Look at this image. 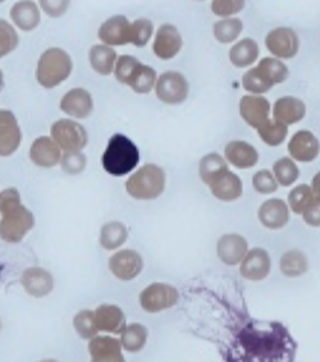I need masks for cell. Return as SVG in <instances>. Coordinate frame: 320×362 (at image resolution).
Returning a JSON list of instances; mask_svg holds the SVG:
<instances>
[{
    "instance_id": "6da1fadb",
    "label": "cell",
    "mask_w": 320,
    "mask_h": 362,
    "mask_svg": "<svg viewBox=\"0 0 320 362\" xmlns=\"http://www.w3.org/2000/svg\"><path fill=\"white\" fill-rule=\"evenodd\" d=\"M0 237L3 241H22L34 227V215L21 204L20 194L16 188H8L0 194Z\"/></svg>"
},
{
    "instance_id": "7a4b0ae2",
    "label": "cell",
    "mask_w": 320,
    "mask_h": 362,
    "mask_svg": "<svg viewBox=\"0 0 320 362\" xmlns=\"http://www.w3.org/2000/svg\"><path fill=\"white\" fill-rule=\"evenodd\" d=\"M101 161L109 175L122 177L136 168L140 161V153L128 137L117 134L108 142V148Z\"/></svg>"
},
{
    "instance_id": "3957f363",
    "label": "cell",
    "mask_w": 320,
    "mask_h": 362,
    "mask_svg": "<svg viewBox=\"0 0 320 362\" xmlns=\"http://www.w3.org/2000/svg\"><path fill=\"white\" fill-rule=\"evenodd\" d=\"M72 72V61L64 50L53 47L41 55L36 69V78L41 86L53 88L67 80Z\"/></svg>"
},
{
    "instance_id": "277c9868",
    "label": "cell",
    "mask_w": 320,
    "mask_h": 362,
    "mask_svg": "<svg viewBox=\"0 0 320 362\" xmlns=\"http://www.w3.org/2000/svg\"><path fill=\"white\" fill-rule=\"evenodd\" d=\"M166 186L164 170L154 164H147L128 178L127 192L137 200L156 199Z\"/></svg>"
},
{
    "instance_id": "5b68a950",
    "label": "cell",
    "mask_w": 320,
    "mask_h": 362,
    "mask_svg": "<svg viewBox=\"0 0 320 362\" xmlns=\"http://www.w3.org/2000/svg\"><path fill=\"white\" fill-rule=\"evenodd\" d=\"M180 293L173 286L166 283H153L140 293V305L149 314L171 309L177 305Z\"/></svg>"
},
{
    "instance_id": "8992f818",
    "label": "cell",
    "mask_w": 320,
    "mask_h": 362,
    "mask_svg": "<svg viewBox=\"0 0 320 362\" xmlns=\"http://www.w3.org/2000/svg\"><path fill=\"white\" fill-rule=\"evenodd\" d=\"M52 136L60 148H64L67 153H76L86 146L85 128L71 119L55 122L52 127Z\"/></svg>"
},
{
    "instance_id": "52a82bcc",
    "label": "cell",
    "mask_w": 320,
    "mask_h": 362,
    "mask_svg": "<svg viewBox=\"0 0 320 362\" xmlns=\"http://www.w3.org/2000/svg\"><path fill=\"white\" fill-rule=\"evenodd\" d=\"M156 96L166 104H180L186 100L188 95V83L186 78L178 74L169 71L161 74L156 82Z\"/></svg>"
},
{
    "instance_id": "ba28073f",
    "label": "cell",
    "mask_w": 320,
    "mask_h": 362,
    "mask_svg": "<svg viewBox=\"0 0 320 362\" xmlns=\"http://www.w3.org/2000/svg\"><path fill=\"white\" fill-rule=\"evenodd\" d=\"M265 45L268 50L275 57L290 59L294 58L299 52L300 41L292 28L280 27L268 34Z\"/></svg>"
},
{
    "instance_id": "9c48e42d",
    "label": "cell",
    "mask_w": 320,
    "mask_h": 362,
    "mask_svg": "<svg viewBox=\"0 0 320 362\" xmlns=\"http://www.w3.org/2000/svg\"><path fill=\"white\" fill-rule=\"evenodd\" d=\"M144 262L139 252L134 250H122L109 260V269L120 281H132L140 274Z\"/></svg>"
},
{
    "instance_id": "30bf717a",
    "label": "cell",
    "mask_w": 320,
    "mask_h": 362,
    "mask_svg": "<svg viewBox=\"0 0 320 362\" xmlns=\"http://www.w3.org/2000/svg\"><path fill=\"white\" fill-rule=\"evenodd\" d=\"M270 256L263 248H253L247 251L246 256L241 262L240 273L247 281L259 282L265 279L270 273Z\"/></svg>"
},
{
    "instance_id": "8fae6325",
    "label": "cell",
    "mask_w": 320,
    "mask_h": 362,
    "mask_svg": "<svg viewBox=\"0 0 320 362\" xmlns=\"http://www.w3.org/2000/svg\"><path fill=\"white\" fill-rule=\"evenodd\" d=\"M22 141L18 122L9 110L0 112V156H9L20 148Z\"/></svg>"
},
{
    "instance_id": "7c38bea8",
    "label": "cell",
    "mask_w": 320,
    "mask_h": 362,
    "mask_svg": "<svg viewBox=\"0 0 320 362\" xmlns=\"http://www.w3.org/2000/svg\"><path fill=\"white\" fill-rule=\"evenodd\" d=\"M269 110H270V104L263 96L247 95L241 99V117L245 119L248 126L256 129L269 121Z\"/></svg>"
},
{
    "instance_id": "4fadbf2b",
    "label": "cell",
    "mask_w": 320,
    "mask_h": 362,
    "mask_svg": "<svg viewBox=\"0 0 320 362\" xmlns=\"http://www.w3.org/2000/svg\"><path fill=\"white\" fill-rule=\"evenodd\" d=\"M91 362H126L122 354V344L113 337H95L88 342Z\"/></svg>"
},
{
    "instance_id": "5bb4252c",
    "label": "cell",
    "mask_w": 320,
    "mask_h": 362,
    "mask_svg": "<svg viewBox=\"0 0 320 362\" xmlns=\"http://www.w3.org/2000/svg\"><path fill=\"white\" fill-rule=\"evenodd\" d=\"M182 47V37L176 27L172 25H163L159 27L155 41H154V53L160 59H171L180 53Z\"/></svg>"
},
{
    "instance_id": "9a60e30c",
    "label": "cell",
    "mask_w": 320,
    "mask_h": 362,
    "mask_svg": "<svg viewBox=\"0 0 320 362\" xmlns=\"http://www.w3.org/2000/svg\"><path fill=\"white\" fill-rule=\"evenodd\" d=\"M288 151L296 160L307 163L319 155L320 144L310 131H299L288 144Z\"/></svg>"
},
{
    "instance_id": "2e32d148",
    "label": "cell",
    "mask_w": 320,
    "mask_h": 362,
    "mask_svg": "<svg viewBox=\"0 0 320 362\" xmlns=\"http://www.w3.org/2000/svg\"><path fill=\"white\" fill-rule=\"evenodd\" d=\"M248 245L240 235H224L217 243V254L222 262L227 265H237L246 256Z\"/></svg>"
},
{
    "instance_id": "e0dca14e",
    "label": "cell",
    "mask_w": 320,
    "mask_h": 362,
    "mask_svg": "<svg viewBox=\"0 0 320 362\" xmlns=\"http://www.w3.org/2000/svg\"><path fill=\"white\" fill-rule=\"evenodd\" d=\"M21 282L27 293L34 297H45L53 291V275L45 269H27L22 275Z\"/></svg>"
},
{
    "instance_id": "ac0fdd59",
    "label": "cell",
    "mask_w": 320,
    "mask_h": 362,
    "mask_svg": "<svg viewBox=\"0 0 320 362\" xmlns=\"http://www.w3.org/2000/svg\"><path fill=\"white\" fill-rule=\"evenodd\" d=\"M130 27L125 16H114L99 28V39L107 45H125L130 42Z\"/></svg>"
},
{
    "instance_id": "d6986e66",
    "label": "cell",
    "mask_w": 320,
    "mask_h": 362,
    "mask_svg": "<svg viewBox=\"0 0 320 362\" xmlns=\"http://www.w3.org/2000/svg\"><path fill=\"white\" fill-rule=\"evenodd\" d=\"M96 327L101 332L122 334L126 329V316L115 305H101L95 310Z\"/></svg>"
},
{
    "instance_id": "ffe728a7",
    "label": "cell",
    "mask_w": 320,
    "mask_h": 362,
    "mask_svg": "<svg viewBox=\"0 0 320 362\" xmlns=\"http://www.w3.org/2000/svg\"><path fill=\"white\" fill-rule=\"evenodd\" d=\"M93 98L84 88H74L60 101V109L71 117L86 118L93 112Z\"/></svg>"
},
{
    "instance_id": "44dd1931",
    "label": "cell",
    "mask_w": 320,
    "mask_h": 362,
    "mask_svg": "<svg viewBox=\"0 0 320 362\" xmlns=\"http://www.w3.org/2000/svg\"><path fill=\"white\" fill-rule=\"evenodd\" d=\"M259 221L269 229H280L290 221V210L286 202L280 199H270L259 209Z\"/></svg>"
},
{
    "instance_id": "7402d4cb",
    "label": "cell",
    "mask_w": 320,
    "mask_h": 362,
    "mask_svg": "<svg viewBox=\"0 0 320 362\" xmlns=\"http://www.w3.org/2000/svg\"><path fill=\"white\" fill-rule=\"evenodd\" d=\"M30 158L41 168H52L60 161V148L50 137H40L33 144Z\"/></svg>"
},
{
    "instance_id": "603a6c76",
    "label": "cell",
    "mask_w": 320,
    "mask_h": 362,
    "mask_svg": "<svg viewBox=\"0 0 320 362\" xmlns=\"http://www.w3.org/2000/svg\"><path fill=\"white\" fill-rule=\"evenodd\" d=\"M307 113L305 104L292 96H285L275 101L274 104V119L282 124H294L300 122Z\"/></svg>"
},
{
    "instance_id": "cb8c5ba5",
    "label": "cell",
    "mask_w": 320,
    "mask_h": 362,
    "mask_svg": "<svg viewBox=\"0 0 320 362\" xmlns=\"http://www.w3.org/2000/svg\"><path fill=\"white\" fill-rule=\"evenodd\" d=\"M224 153L228 161L240 169L253 168L259 160L256 148L245 141L229 142Z\"/></svg>"
},
{
    "instance_id": "d4e9b609",
    "label": "cell",
    "mask_w": 320,
    "mask_h": 362,
    "mask_svg": "<svg viewBox=\"0 0 320 362\" xmlns=\"http://www.w3.org/2000/svg\"><path fill=\"white\" fill-rule=\"evenodd\" d=\"M210 188L217 199L222 202H234L242 194V181L240 177L228 170L224 175H220Z\"/></svg>"
},
{
    "instance_id": "484cf974",
    "label": "cell",
    "mask_w": 320,
    "mask_h": 362,
    "mask_svg": "<svg viewBox=\"0 0 320 362\" xmlns=\"http://www.w3.org/2000/svg\"><path fill=\"white\" fill-rule=\"evenodd\" d=\"M11 16L14 23L25 31L34 30L40 23L39 8L33 1L16 3L11 11Z\"/></svg>"
},
{
    "instance_id": "4316f807",
    "label": "cell",
    "mask_w": 320,
    "mask_h": 362,
    "mask_svg": "<svg viewBox=\"0 0 320 362\" xmlns=\"http://www.w3.org/2000/svg\"><path fill=\"white\" fill-rule=\"evenodd\" d=\"M259 47L253 39H244L239 41L236 45L229 50V61L239 68H245L251 66L253 62L258 59Z\"/></svg>"
},
{
    "instance_id": "83f0119b",
    "label": "cell",
    "mask_w": 320,
    "mask_h": 362,
    "mask_svg": "<svg viewBox=\"0 0 320 362\" xmlns=\"http://www.w3.org/2000/svg\"><path fill=\"white\" fill-rule=\"evenodd\" d=\"M147 327H144L142 324L134 322L127 325L126 329L122 332L120 334V344L122 347L126 349L127 352H140L141 349L145 347L147 342Z\"/></svg>"
},
{
    "instance_id": "f1b7e54d",
    "label": "cell",
    "mask_w": 320,
    "mask_h": 362,
    "mask_svg": "<svg viewBox=\"0 0 320 362\" xmlns=\"http://www.w3.org/2000/svg\"><path fill=\"white\" fill-rule=\"evenodd\" d=\"M226 172H228L227 163L219 154L213 153L201 159L199 173H200L201 180L204 183H207V186H212L214 182Z\"/></svg>"
},
{
    "instance_id": "f546056e",
    "label": "cell",
    "mask_w": 320,
    "mask_h": 362,
    "mask_svg": "<svg viewBox=\"0 0 320 362\" xmlns=\"http://www.w3.org/2000/svg\"><path fill=\"white\" fill-rule=\"evenodd\" d=\"M88 59H90L93 69L98 74L108 76L113 71L114 63L117 59V53L112 47H107V45H95L90 50Z\"/></svg>"
},
{
    "instance_id": "4dcf8cb0",
    "label": "cell",
    "mask_w": 320,
    "mask_h": 362,
    "mask_svg": "<svg viewBox=\"0 0 320 362\" xmlns=\"http://www.w3.org/2000/svg\"><path fill=\"white\" fill-rule=\"evenodd\" d=\"M307 269H309V262H307V255L300 250H290L286 254H283L280 259V270L283 274L290 278H296L305 274Z\"/></svg>"
},
{
    "instance_id": "1f68e13d",
    "label": "cell",
    "mask_w": 320,
    "mask_h": 362,
    "mask_svg": "<svg viewBox=\"0 0 320 362\" xmlns=\"http://www.w3.org/2000/svg\"><path fill=\"white\" fill-rule=\"evenodd\" d=\"M128 237L126 226L120 221L107 223L101 232V245L105 250H115L120 247Z\"/></svg>"
},
{
    "instance_id": "d6a6232c",
    "label": "cell",
    "mask_w": 320,
    "mask_h": 362,
    "mask_svg": "<svg viewBox=\"0 0 320 362\" xmlns=\"http://www.w3.org/2000/svg\"><path fill=\"white\" fill-rule=\"evenodd\" d=\"M155 81L156 72L153 68L140 64L128 82V86H131L132 90L139 94H147L155 86Z\"/></svg>"
},
{
    "instance_id": "836d02e7",
    "label": "cell",
    "mask_w": 320,
    "mask_h": 362,
    "mask_svg": "<svg viewBox=\"0 0 320 362\" xmlns=\"http://www.w3.org/2000/svg\"><path fill=\"white\" fill-rule=\"evenodd\" d=\"M290 206L296 214H304L307 209L310 208L315 202L313 189L307 185H300L295 187L288 196Z\"/></svg>"
},
{
    "instance_id": "e575fe53",
    "label": "cell",
    "mask_w": 320,
    "mask_h": 362,
    "mask_svg": "<svg viewBox=\"0 0 320 362\" xmlns=\"http://www.w3.org/2000/svg\"><path fill=\"white\" fill-rule=\"evenodd\" d=\"M258 132L261 140L269 146H278L286 140L288 128L275 119H269L265 124L258 128Z\"/></svg>"
},
{
    "instance_id": "d590c367",
    "label": "cell",
    "mask_w": 320,
    "mask_h": 362,
    "mask_svg": "<svg viewBox=\"0 0 320 362\" xmlns=\"http://www.w3.org/2000/svg\"><path fill=\"white\" fill-rule=\"evenodd\" d=\"M74 327L77 334L84 339H93L99 333L95 322V313L90 310H82L76 314L74 317Z\"/></svg>"
},
{
    "instance_id": "8d00e7d4",
    "label": "cell",
    "mask_w": 320,
    "mask_h": 362,
    "mask_svg": "<svg viewBox=\"0 0 320 362\" xmlns=\"http://www.w3.org/2000/svg\"><path fill=\"white\" fill-rule=\"evenodd\" d=\"M242 28H244L242 21L239 18H227V20L219 21L214 25V35L217 40L223 44H228L239 37Z\"/></svg>"
},
{
    "instance_id": "74e56055",
    "label": "cell",
    "mask_w": 320,
    "mask_h": 362,
    "mask_svg": "<svg viewBox=\"0 0 320 362\" xmlns=\"http://www.w3.org/2000/svg\"><path fill=\"white\" fill-rule=\"evenodd\" d=\"M258 68L261 69V74H264L273 85L286 81L288 74H290L286 64L283 62H280V59H277V58H264V59H261Z\"/></svg>"
},
{
    "instance_id": "f35d334b",
    "label": "cell",
    "mask_w": 320,
    "mask_h": 362,
    "mask_svg": "<svg viewBox=\"0 0 320 362\" xmlns=\"http://www.w3.org/2000/svg\"><path fill=\"white\" fill-rule=\"evenodd\" d=\"M273 170L277 181L285 187L291 186L300 175L297 165L290 158H282L280 160L275 161Z\"/></svg>"
},
{
    "instance_id": "ab89813d",
    "label": "cell",
    "mask_w": 320,
    "mask_h": 362,
    "mask_svg": "<svg viewBox=\"0 0 320 362\" xmlns=\"http://www.w3.org/2000/svg\"><path fill=\"white\" fill-rule=\"evenodd\" d=\"M242 85L247 91L253 94H264L273 88V83L261 74L259 68H253L242 77Z\"/></svg>"
},
{
    "instance_id": "60d3db41",
    "label": "cell",
    "mask_w": 320,
    "mask_h": 362,
    "mask_svg": "<svg viewBox=\"0 0 320 362\" xmlns=\"http://www.w3.org/2000/svg\"><path fill=\"white\" fill-rule=\"evenodd\" d=\"M153 23L149 20H137L130 27V42L136 47H145L152 35H153Z\"/></svg>"
},
{
    "instance_id": "b9f144b4",
    "label": "cell",
    "mask_w": 320,
    "mask_h": 362,
    "mask_svg": "<svg viewBox=\"0 0 320 362\" xmlns=\"http://www.w3.org/2000/svg\"><path fill=\"white\" fill-rule=\"evenodd\" d=\"M18 45V35L7 21L0 20V58L13 52Z\"/></svg>"
},
{
    "instance_id": "7bdbcfd3",
    "label": "cell",
    "mask_w": 320,
    "mask_h": 362,
    "mask_svg": "<svg viewBox=\"0 0 320 362\" xmlns=\"http://www.w3.org/2000/svg\"><path fill=\"white\" fill-rule=\"evenodd\" d=\"M140 62L137 61L131 55H122L117 64H115V76L117 80L128 85V82L131 80V77L134 76L135 71L140 66Z\"/></svg>"
},
{
    "instance_id": "ee69618b",
    "label": "cell",
    "mask_w": 320,
    "mask_h": 362,
    "mask_svg": "<svg viewBox=\"0 0 320 362\" xmlns=\"http://www.w3.org/2000/svg\"><path fill=\"white\" fill-rule=\"evenodd\" d=\"M253 188L261 192V194H272L277 191V181L274 178L273 175L269 170H261L256 175H253Z\"/></svg>"
},
{
    "instance_id": "f6af8a7d",
    "label": "cell",
    "mask_w": 320,
    "mask_h": 362,
    "mask_svg": "<svg viewBox=\"0 0 320 362\" xmlns=\"http://www.w3.org/2000/svg\"><path fill=\"white\" fill-rule=\"evenodd\" d=\"M62 165L68 173L76 175L80 173L86 165V158L85 155L81 154L80 151L76 153H67L62 159Z\"/></svg>"
},
{
    "instance_id": "bcb514c9",
    "label": "cell",
    "mask_w": 320,
    "mask_h": 362,
    "mask_svg": "<svg viewBox=\"0 0 320 362\" xmlns=\"http://www.w3.org/2000/svg\"><path fill=\"white\" fill-rule=\"evenodd\" d=\"M245 7V1H227V0H222V1H213L214 13L217 16H231V14L237 13L240 12L242 8Z\"/></svg>"
},
{
    "instance_id": "7dc6e473",
    "label": "cell",
    "mask_w": 320,
    "mask_h": 362,
    "mask_svg": "<svg viewBox=\"0 0 320 362\" xmlns=\"http://www.w3.org/2000/svg\"><path fill=\"white\" fill-rule=\"evenodd\" d=\"M304 221L312 227H320V202H314L310 208L304 213Z\"/></svg>"
},
{
    "instance_id": "c3c4849f",
    "label": "cell",
    "mask_w": 320,
    "mask_h": 362,
    "mask_svg": "<svg viewBox=\"0 0 320 362\" xmlns=\"http://www.w3.org/2000/svg\"><path fill=\"white\" fill-rule=\"evenodd\" d=\"M41 6L45 9L49 16H62V13L67 9L68 1H55V3H49V1H41Z\"/></svg>"
},
{
    "instance_id": "681fc988",
    "label": "cell",
    "mask_w": 320,
    "mask_h": 362,
    "mask_svg": "<svg viewBox=\"0 0 320 362\" xmlns=\"http://www.w3.org/2000/svg\"><path fill=\"white\" fill-rule=\"evenodd\" d=\"M313 194L316 202H320V172L314 177L313 180Z\"/></svg>"
},
{
    "instance_id": "f907efd6",
    "label": "cell",
    "mask_w": 320,
    "mask_h": 362,
    "mask_svg": "<svg viewBox=\"0 0 320 362\" xmlns=\"http://www.w3.org/2000/svg\"><path fill=\"white\" fill-rule=\"evenodd\" d=\"M3 86H4V81H3V74H1V71H0V91H1Z\"/></svg>"
},
{
    "instance_id": "816d5d0a",
    "label": "cell",
    "mask_w": 320,
    "mask_h": 362,
    "mask_svg": "<svg viewBox=\"0 0 320 362\" xmlns=\"http://www.w3.org/2000/svg\"><path fill=\"white\" fill-rule=\"evenodd\" d=\"M40 362H58L55 361V360H42V361Z\"/></svg>"
},
{
    "instance_id": "f5cc1de1",
    "label": "cell",
    "mask_w": 320,
    "mask_h": 362,
    "mask_svg": "<svg viewBox=\"0 0 320 362\" xmlns=\"http://www.w3.org/2000/svg\"><path fill=\"white\" fill-rule=\"evenodd\" d=\"M0 329H1V322H0Z\"/></svg>"
}]
</instances>
